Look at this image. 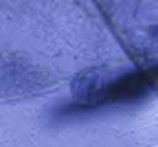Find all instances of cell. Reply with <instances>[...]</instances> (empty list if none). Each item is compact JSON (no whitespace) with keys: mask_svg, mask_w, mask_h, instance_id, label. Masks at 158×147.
<instances>
[{"mask_svg":"<svg viewBox=\"0 0 158 147\" xmlns=\"http://www.w3.org/2000/svg\"><path fill=\"white\" fill-rule=\"evenodd\" d=\"M153 34H155V37H156V39H158V27H156V28H155V31H153Z\"/></svg>","mask_w":158,"mask_h":147,"instance_id":"6da1fadb","label":"cell"}]
</instances>
